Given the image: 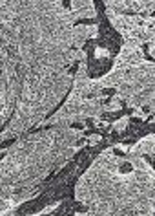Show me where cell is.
Wrapping results in <instances>:
<instances>
[{
    "label": "cell",
    "instance_id": "obj_1",
    "mask_svg": "<svg viewBox=\"0 0 155 216\" xmlns=\"http://www.w3.org/2000/svg\"><path fill=\"white\" fill-rule=\"evenodd\" d=\"M126 123H128V117H122L121 121H117V123H115V128H119V130H121V128L126 127Z\"/></svg>",
    "mask_w": 155,
    "mask_h": 216
}]
</instances>
